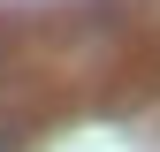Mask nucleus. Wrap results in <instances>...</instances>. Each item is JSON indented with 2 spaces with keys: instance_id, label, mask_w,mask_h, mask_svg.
I'll return each mask as SVG.
<instances>
[]
</instances>
